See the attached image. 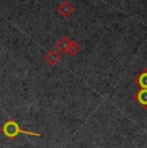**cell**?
Segmentation results:
<instances>
[{
	"instance_id": "cell-1",
	"label": "cell",
	"mask_w": 147,
	"mask_h": 148,
	"mask_svg": "<svg viewBox=\"0 0 147 148\" xmlns=\"http://www.w3.org/2000/svg\"><path fill=\"white\" fill-rule=\"evenodd\" d=\"M1 133L7 136L8 139H14L17 135L19 134H25V135H31V136H36V138H40V134L39 133H34L30 132V130H25L22 129L18 125V122L13 119H9L8 121H5L1 126Z\"/></svg>"
},
{
	"instance_id": "cell-2",
	"label": "cell",
	"mask_w": 147,
	"mask_h": 148,
	"mask_svg": "<svg viewBox=\"0 0 147 148\" xmlns=\"http://www.w3.org/2000/svg\"><path fill=\"white\" fill-rule=\"evenodd\" d=\"M70 45H71V40L67 38H61L56 42V50L61 53H69Z\"/></svg>"
},
{
	"instance_id": "cell-3",
	"label": "cell",
	"mask_w": 147,
	"mask_h": 148,
	"mask_svg": "<svg viewBox=\"0 0 147 148\" xmlns=\"http://www.w3.org/2000/svg\"><path fill=\"white\" fill-rule=\"evenodd\" d=\"M74 12V7H72V4H70L69 1H62L61 4H59V7H58V13L61 14L62 17H69V16H71Z\"/></svg>"
},
{
	"instance_id": "cell-4",
	"label": "cell",
	"mask_w": 147,
	"mask_h": 148,
	"mask_svg": "<svg viewBox=\"0 0 147 148\" xmlns=\"http://www.w3.org/2000/svg\"><path fill=\"white\" fill-rule=\"evenodd\" d=\"M45 61H47V63L50 64V66H56V64L59 63V61H61V54L56 49H53L45 56Z\"/></svg>"
},
{
	"instance_id": "cell-5",
	"label": "cell",
	"mask_w": 147,
	"mask_h": 148,
	"mask_svg": "<svg viewBox=\"0 0 147 148\" xmlns=\"http://www.w3.org/2000/svg\"><path fill=\"white\" fill-rule=\"evenodd\" d=\"M135 101L142 107H147V89H141L135 94Z\"/></svg>"
},
{
	"instance_id": "cell-6",
	"label": "cell",
	"mask_w": 147,
	"mask_h": 148,
	"mask_svg": "<svg viewBox=\"0 0 147 148\" xmlns=\"http://www.w3.org/2000/svg\"><path fill=\"white\" fill-rule=\"evenodd\" d=\"M137 84L141 89H147V70H145L137 79Z\"/></svg>"
},
{
	"instance_id": "cell-7",
	"label": "cell",
	"mask_w": 147,
	"mask_h": 148,
	"mask_svg": "<svg viewBox=\"0 0 147 148\" xmlns=\"http://www.w3.org/2000/svg\"><path fill=\"white\" fill-rule=\"evenodd\" d=\"M80 50V47H79V44H76V42L71 41V45H70V49H69V53L71 54V56H75L76 53Z\"/></svg>"
}]
</instances>
